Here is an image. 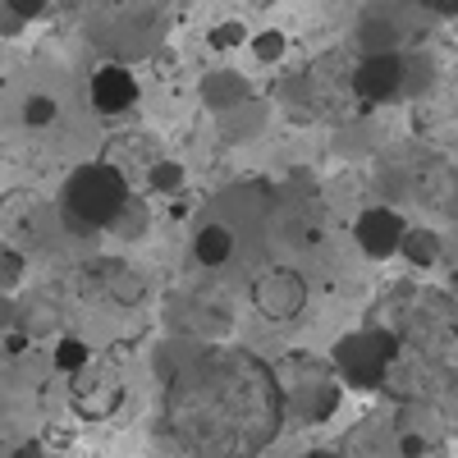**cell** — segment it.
<instances>
[{"instance_id": "cell-1", "label": "cell", "mask_w": 458, "mask_h": 458, "mask_svg": "<svg viewBox=\"0 0 458 458\" xmlns=\"http://www.w3.org/2000/svg\"><path fill=\"white\" fill-rule=\"evenodd\" d=\"M284 408L276 371L243 349H198L165 380V431L193 458H252Z\"/></svg>"}, {"instance_id": "cell-2", "label": "cell", "mask_w": 458, "mask_h": 458, "mask_svg": "<svg viewBox=\"0 0 458 458\" xmlns=\"http://www.w3.org/2000/svg\"><path fill=\"white\" fill-rule=\"evenodd\" d=\"M129 174L114 165V161H83L64 174L60 188V229L79 239H92L101 229L114 225L120 207L129 202Z\"/></svg>"}, {"instance_id": "cell-3", "label": "cell", "mask_w": 458, "mask_h": 458, "mask_svg": "<svg viewBox=\"0 0 458 458\" xmlns=\"http://www.w3.org/2000/svg\"><path fill=\"white\" fill-rule=\"evenodd\" d=\"M276 380L284 390V403L298 422L308 427H321L339 412V399H344V380L335 371V362H321L312 353H289L276 362Z\"/></svg>"}, {"instance_id": "cell-4", "label": "cell", "mask_w": 458, "mask_h": 458, "mask_svg": "<svg viewBox=\"0 0 458 458\" xmlns=\"http://www.w3.org/2000/svg\"><path fill=\"white\" fill-rule=\"evenodd\" d=\"M330 362L344 380V390H358V394H371L390 380L394 362H399V335L394 330H349L344 339H335L330 349Z\"/></svg>"}, {"instance_id": "cell-5", "label": "cell", "mask_w": 458, "mask_h": 458, "mask_svg": "<svg viewBox=\"0 0 458 458\" xmlns=\"http://www.w3.org/2000/svg\"><path fill=\"white\" fill-rule=\"evenodd\" d=\"M60 225V211L42 198L32 193V188H10L5 198H0V234H5L19 252H32L42 248Z\"/></svg>"}, {"instance_id": "cell-6", "label": "cell", "mask_w": 458, "mask_h": 458, "mask_svg": "<svg viewBox=\"0 0 458 458\" xmlns=\"http://www.w3.org/2000/svg\"><path fill=\"white\" fill-rule=\"evenodd\" d=\"M69 399H73V408H79V417H88V422H106V417H114L120 403H124L120 367H114L110 358H92L83 371L69 376Z\"/></svg>"}, {"instance_id": "cell-7", "label": "cell", "mask_w": 458, "mask_h": 458, "mask_svg": "<svg viewBox=\"0 0 458 458\" xmlns=\"http://www.w3.org/2000/svg\"><path fill=\"white\" fill-rule=\"evenodd\" d=\"M349 83L362 106H390V101L408 97V60L399 51H362Z\"/></svg>"}, {"instance_id": "cell-8", "label": "cell", "mask_w": 458, "mask_h": 458, "mask_svg": "<svg viewBox=\"0 0 458 458\" xmlns=\"http://www.w3.org/2000/svg\"><path fill=\"white\" fill-rule=\"evenodd\" d=\"M403 234H408V225L394 207H367L358 220H353V243L367 261H390L399 257L403 248Z\"/></svg>"}, {"instance_id": "cell-9", "label": "cell", "mask_w": 458, "mask_h": 458, "mask_svg": "<svg viewBox=\"0 0 458 458\" xmlns=\"http://www.w3.org/2000/svg\"><path fill=\"white\" fill-rule=\"evenodd\" d=\"M252 302L271 317V321H293L302 308H308V280L289 266H271L257 284H252Z\"/></svg>"}, {"instance_id": "cell-10", "label": "cell", "mask_w": 458, "mask_h": 458, "mask_svg": "<svg viewBox=\"0 0 458 458\" xmlns=\"http://www.w3.org/2000/svg\"><path fill=\"white\" fill-rule=\"evenodd\" d=\"M138 106V73L129 64H101L92 73V110L101 120H114V114H124Z\"/></svg>"}, {"instance_id": "cell-11", "label": "cell", "mask_w": 458, "mask_h": 458, "mask_svg": "<svg viewBox=\"0 0 458 458\" xmlns=\"http://www.w3.org/2000/svg\"><path fill=\"white\" fill-rule=\"evenodd\" d=\"M248 97H252L248 92V79H243V73H234V69H216V73H207V79H202V106L216 110V114L243 106Z\"/></svg>"}, {"instance_id": "cell-12", "label": "cell", "mask_w": 458, "mask_h": 458, "mask_svg": "<svg viewBox=\"0 0 458 458\" xmlns=\"http://www.w3.org/2000/svg\"><path fill=\"white\" fill-rule=\"evenodd\" d=\"M193 257L207 266V271L225 266L229 257H234V229H229V225H220V220L202 225L198 234H193Z\"/></svg>"}, {"instance_id": "cell-13", "label": "cell", "mask_w": 458, "mask_h": 458, "mask_svg": "<svg viewBox=\"0 0 458 458\" xmlns=\"http://www.w3.org/2000/svg\"><path fill=\"white\" fill-rule=\"evenodd\" d=\"M399 37H403V28L394 23V14H386V10H367L362 14V23H358V42H362V51H399Z\"/></svg>"}, {"instance_id": "cell-14", "label": "cell", "mask_w": 458, "mask_h": 458, "mask_svg": "<svg viewBox=\"0 0 458 458\" xmlns=\"http://www.w3.org/2000/svg\"><path fill=\"white\" fill-rule=\"evenodd\" d=\"M92 280H97L110 298H120V302H138V298L147 293V289H142V280L129 271L124 261H101L97 271H92Z\"/></svg>"}, {"instance_id": "cell-15", "label": "cell", "mask_w": 458, "mask_h": 458, "mask_svg": "<svg viewBox=\"0 0 458 458\" xmlns=\"http://www.w3.org/2000/svg\"><path fill=\"white\" fill-rule=\"evenodd\" d=\"M440 252H445V243H440L436 229H427V225H422V229H408L403 248H399V257H403L408 266H422V271L440 261Z\"/></svg>"}, {"instance_id": "cell-16", "label": "cell", "mask_w": 458, "mask_h": 458, "mask_svg": "<svg viewBox=\"0 0 458 458\" xmlns=\"http://www.w3.org/2000/svg\"><path fill=\"white\" fill-rule=\"evenodd\" d=\"M147 229H151V211H147V202H142L138 193H129V202L120 207V216H114V225L106 229V234L124 239V243H138Z\"/></svg>"}, {"instance_id": "cell-17", "label": "cell", "mask_w": 458, "mask_h": 458, "mask_svg": "<svg viewBox=\"0 0 458 458\" xmlns=\"http://www.w3.org/2000/svg\"><path fill=\"white\" fill-rule=\"evenodd\" d=\"M19 330H28V339H47L60 330V312H55V302L47 298H28L23 308H19Z\"/></svg>"}, {"instance_id": "cell-18", "label": "cell", "mask_w": 458, "mask_h": 458, "mask_svg": "<svg viewBox=\"0 0 458 458\" xmlns=\"http://www.w3.org/2000/svg\"><path fill=\"white\" fill-rule=\"evenodd\" d=\"M183 183H188V170L179 165V161H151V170H147V188L157 198H174V193H183Z\"/></svg>"}, {"instance_id": "cell-19", "label": "cell", "mask_w": 458, "mask_h": 458, "mask_svg": "<svg viewBox=\"0 0 458 458\" xmlns=\"http://www.w3.org/2000/svg\"><path fill=\"white\" fill-rule=\"evenodd\" d=\"M92 358H97L92 344H83L79 335H55V371L73 376V371H83Z\"/></svg>"}, {"instance_id": "cell-20", "label": "cell", "mask_w": 458, "mask_h": 458, "mask_svg": "<svg viewBox=\"0 0 458 458\" xmlns=\"http://www.w3.org/2000/svg\"><path fill=\"white\" fill-rule=\"evenodd\" d=\"M252 55L261 60V64H280L284 60V51H289V37L280 32V28H261V32H252Z\"/></svg>"}, {"instance_id": "cell-21", "label": "cell", "mask_w": 458, "mask_h": 458, "mask_svg": "<svg viewBox=\"0 0 458 458\" xmlns=\"http://www.w3.org/2000/svg\"><path fill=\"white\" fill-rule=\"evenodd\" d=\"M19 120H23L28 129H47V124H55V120H60V101H55V97H42V92H37V97H28V101H23Z\"/></svg>"}, {"instance_id": "cell-22", "label": "cell", "mask_w": 458, "mask_h": 458, "mask_svg": "<svg viewBox=\"0 0 458 458\" xmlns=\"http://www.w3.org/2000/svg\"><path fill=\"white\" fill-rule=\"evenodd\" d=\"M198 349H193V344H183V339H170V344H161V349H157V358H151V362H157V376L161 380H170L188 358H193Z\"/></svg>"}, {"instance_id": "cell-23", "label": "cell", "mask_w": 458, "mask_h": 458, "mask_svg": "<svg viewBox=\"0 0 458 458\" xmlns=\"http://www.w3.org/2000/svg\"><path fill=\"white\" fill-rule=\"evenodd\" d=\"M207 42H211V51H239L243 42H252V32H248L239 19H225V23H216V28H211Z\"/></svg>"}, {"instance_id": "cell-24", "label": "cell", "mask_w": 458, "mask_h": 458, "mask_svg": "<svg viewBox=\"0 0 458 458\" xmlns=\"http://www.w3.org/2000/svg\"><path fill=\"white\" fill-rule=\"evenodd\" d=\"M19 276H23V257H19V248L5 234H0V289L19 284Z\"/></svg>"}, {"instance_id": "cell-25", "label": "cell", "mask_w": 458, "mask_h": 458, "mask_svg": "<svg viewBox=\"0 0 458 458\" xmlns=\"http://www.w3.org/2000/svg\"><path fill=\"white\" fill-rule=\"evenodd\" d=\"M19 308H23V302H19L14 293L0 289V330H14V326H19Z\"/></svg>"}, {"instance_id": "cell-26", "label": "cell", "mask_w": 458, "mask_h": 458, "mask_svg": "<svg viewBox=\"0 0 458 458\" xmlns=\"http://www.w3.org/2000/svg\"><path fill=\"white\" fill-rule=\"evenodd\" d=\"M10 10H14L19 19H28V23H32V19H42V14L51 10V0H10Z\"/></svg>"}, {"instance_id": "cell-27", "label": "cell", "mask_w": 458, "mask_h": 458, "mask_svg": "<svg viewBox=\"0 0 458 458\" xmlns=\"http://www.w3.org/2000/svg\"><path fill=\"white\" fill-rule=\"evenodd\" d=\"M23 23H28V19H19V14L10 10V0H0V37H14Z\"/></svg>"}, {"instance_id": "cell-28", "label": "cell", "mask_w": 458, "mask_h": 458, "mask_svg": "<svg viewBox=\"0 0 458 458\" xmlns=\"http://www.w3.org/2000/svg\"><path fill=\"white\" fill-rule=\"evenodd\" d=\"M417 10H427V14H440V19H449V14H458V0H412Z\"/></svg>"}, {"instance_id": "cell-29", "label": "cell", "mask_w": 458, "mask_h": 458, "mask_svg": "<svg viewBox=\"0 0 458 458\" xmlns=\"http://www.w3.org/2000/svg\"><path fill=\"white\" fill-rule=\"evenodd\" d=\"M10 458H51V454H47V445H42V440H19Z\"/></svg>"}, {"instance_id": "cell-30", "label": "cell", "mask_w": 458, "mask_h": 458, "mask_svg": "<svg viewBox=\"0 0 458 458\" xmlns=\"http://www.w3.org/2000/svg\"><path fill=\"white\" fill-rule=\"evenodd\" d=\"M298 458H339V454H335V449H321V445H317V449H302Z\"/></svg>"}, {"instance_id": "cell-31", "label": "cell", "mask_w": 458, "mask_h": 458, "mask_svg": "<svg viewBox=\"0 0 458 458\" xmlns=\"http://www.w3.org/2000/svg\"><path fill=\"white\" fill-rule=\"evenodd\" d=\"M449 289H454V298H458V271H454V280H449Z\"/></svg>"}, {"instance_id": "cell-32", "label": "cell", "mask_w": 458, "mask_h": 458, "mask_svg": "<svg viewBox=\"0 0 458 458\" xmlns=\"http://www.w3.org/2000/svg\"><path fill=\"white\" fill-rule=\"evenodd\" d=\"M114 5H124V0H114Z\"/></svg>"}]
</instances>
